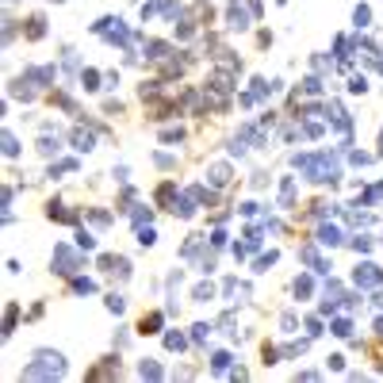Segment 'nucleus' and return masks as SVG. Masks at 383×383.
I'll use <instances>...</instances> for the list:
<instances>
[{
	"mask_svg": "<svg viewBox=\"0 0 383 383\" xmlns=\"http://www.w3.org/2000/svg\"><path fill=\"white\" fill-rule=\"evenodd\" d=\"M54 272H61V276H73V272L81 269V257L69 249V245H54V257H50Z\"/></svg>",
	"mask_w": 383,
	"mask_h": 383,
	"instance_id": "nucleus-2",
	"label": "nucleus"
},
{
	"mask_svg": "<svg viewBox=\"0 0 383 383\" xmlns=\"http://www.w3.org/2000/svg\"><path fill=\"white\" fill-rule=\"evenodd\" d=\"M333 333H337V337H349V333H353V322H349V318H337V322H333Z\"/></svg>",
	"mask_w": 383,
	"mask_h": 383,
	"instance_id": "nucleus-25",
	"label": "nucleus"
},
{
	"mask_svg": "<svg viewBox=\"0 0 383 383\" xmlns=\"http://www.w3.org/2000/svg\"><path fill=\"white\" fill-rule=\"evenodd\" d=\"M226 23H230V31H245V27H249V16H245L242 8H230Z\"/></svg>",
	"mask_w": 383,
	"mask_h": 383,
	"instance_id": "nucleus-10",
	"label": "nucleus"
},
{
	"mask_svg": "<svg viewBox=\"0 0 383 383\" xmlns=\"http://www.w3.org/2000/svg\"><path fill=\"white\" fill-rule=\"evenodd\" d=\"M165 54H169V43H146V58L149 61H165Z\"/></svg>",
	"mask_w": 383,
	"mask_h": 383,
	"instance_id": "nucleus-12",
	"label": "nucleus"
},
{
	"mask_svg": "<svg viewBox=\"0 0 383 383\" xmlns=\"http://www.w3.org/2000/svg\"><path fill=\"white\" fill-rule=\"evenodd\" d=\"M58 375H65V357L50 353V349H39L35 364L23 368V379H58Z\"/></svg>",
	"mask_w": 383,
	"mask_h": 383,
	"instance_id": "nucleus-1",
	"label": "nucleus"
},
{
	"mask_svg": "<svg viewBox=\"0 0 383 383\" xmlns=\"http://www.w3.org/2000/svg\"><path fill=\"white\" fill-rule=\"evenodd\" d=\"M291 196H295V180H284V188H280V203H291Z\"/></svg>",
	"mask_w": 383,
	"mask_h": 383,
	"instance_id": "nucleus-22",
	"label": "nucleus"
},
{
	"mask_svg": "<svg viewBox=\"0 0 383 383\" xmlns=\"http://www.w3.org/2000/svg\"><path fill=\"white\" fill-rule=\"evenodd\" d=\"M375 333H379V337H383V318H375Z\"/></svg>",
	"mask_w": 383,
	"mask_h": 383,
	"instance_id": "nucleus-38",
	"label": "nucleus"
},
{
	"mask_svg": "<svg viewBox=\"0 0 383 383\" xmlns=\"http://www.w3.org/2000/svg\"><path fill=\"white\" fill-rule=\"evenodd\" d=\"M77 245L81 249H96V238L88 234V230H77Z\"/></svg>",
	"mask_w": 383,
	"mask_h": 383,
	"instance_id": "nucleus-26",
	"label": "nucleus"
},
{
	"mask_svg": "<svg viewBox=\"0 0 383 383\" xmlns=\"http://www.w3.org/2000/svg\"><path fill=\"white\" fill-rule=\"evenodd\" d=\"M192 192V200L196 203H203V207H211V203H215V192L211 188H203V184H196V188H188Z\"/></svg>",
	"mask_w": 383,
	"mask_h": 383,
	"instance_id": "nucleus-11",
	"label": "nucleus"
},
{
	"mask_svg": "<svg viewBox=\"0 0 383 383\" xmlns=\"http://www.w3.org/2000/svg\"><path fill=\"white\" fill-rule=\"evenodd\" d=\"M23 77H27V85L46 88V85H54V81H58V69H54V65H27Z\"/></svg>",
	"mask_w": 383,
	"mask_h": 383,
	"instance_id": "nucleus-3",
	"label": "nucleus"
},
{
	"mask_svg": "<svg viewBox=\"0 0 383 383\" xmlns=\"http://www.w3.org/2000/svg\"><path fill=\"white\" fill-rule=\"evenodd\" d=\"M4 154H8V157H16V154H19V142H16V134H12V131L4 134Z\"/></svg>",
	"mask_w": 383,
	"mask_h": 383,
	"instance_id": "nucleus-24",
	"label": "nucleus"
},
{
	"mask_svg": "<svg viewBox=\"0 0 383 383\" xmlns=\"http://www.w3.org/2000/svg\"><path fill=\"white\" fill-rule=\"evenodd\" d=\"M318 242H322V245H337L341 242V230L337 226H318Z\"/></svg>",
	"mask_w": 383,
	"mask_h": 383,
	"instance_id": "nucleus-13",
	"label": "nucleus"
},
{
	"mask_svg": "<svg viewBox=\"0 0 383 383\" xmlns=\"http://www.w3.org/2000/svg\"><path fill=\"white\" fill-rule=\"evenodd\" d=\"M180 138H184L180 127H169V131H161V142H180Z\"/></svg>",
	"mask_w": 383,
	"mask_h": 383,
	"instance_id": "nucleus-29",
	"label": "nucleus"
},
{
	"mask_svg": "<svg viewBox=\"0 0 383 383\" xmlns=\"http://www.w3.org/2000/svg\"><path fill=\"white\" fill-rule=\"evenodd\" d=\"M73 291H81V295H88V291H96L92 280H73Z\"/></svg>",
	"mask_w": 383,
	"mask_h": 383,
	"instance_id": "nucleus-31",
	"label": "nucleus"
},
{
	"mask_svg": "<svg viewBox=\"0 0 383 383\" xmlns=\"http://www.w3.org/2000/svg\"><path fill=\"white\" fill-rule=\"evenodd\" d=\"M81 85H85V92H96V88H100V73L85 69V73H81Z\"/></svg>",
	"mask_w": 383,
	"mask_h": 383,
	"instance_id": "nucleus-15",
	"label": "nucleus"
},
{
	"mask_svg": "<svg viewBox=\"0 0 383 383\" xmlns=\"http://www.w3.org/2000/svg\"><path fill=\"white\" fill-rule=\"evenodd\" d=\"M154 161H157V165H161V169H173V165H176V157H169V154H157Z\"/></svg>",
	"mask_w": 383,
	"mask_h": 383,
	"instance_id": "nucleus-32",
	"label": "nucleus"
},
{
	"mask_svg": "<svg viewBox=\"0 0 383 383\" xmlns=\"http://www.w3.org/2000/svg\"><path fill=\"white\" fill-rule=\"evenodd\" d=\"M303 92H307V96L322 92V81H318V77H307V81H303Z\"/></svg>",
	"mask_w": 383,
	"mask_h": 383,
	"instance_id": "nucleus-28",
	"label": "nucleus"
},
{
	"mask_svg": "<svg viewBox=\"0 0 383 383\" xmlns=\"http://www.w3.org/2000/svg\"><path fill=\"white\" fill-rule=\"evenodd\" d=\"M207 180L215 184V188H226V184H230V165H222V161H218V165H211V169H207Z\"/></svg>",
	"mask_w": 383,
	"mask_h": 383,
	"instance_id": "nucleus-5",
	"label": "nucleus"
},
{
	"mask_svg": "<svg viewBox=\"0 0 383 383\" xmlns=\"http://www.w3.org/2000/svg\"><path fill=\"white\" fill-rule=\"evenodd\" d=\"M269 264H276V253H264V257H257V272H269Z\"/></svg>",
	"mask_w": 383,
	"mask_h": 383,
	"instance_id": "nucleus-30",
	"label": "nucleus"
},
{
	"mask_svg": "<svg viewBox=\"0 0 383 383\" xmlns=\"http://www.w3.org/2000/svg\"><path fill=\"white\" fill-rule=\"evenodd\" d=\"M379 146H383V134H379Z\"/></svg>",
	"mask_w": 383,
	"mask_h": 383,
	"instance_id": "nucleus-39",
	"label": "nucleus"
},
{
	"mask_svg": "<svg viewBox=\"0 0 383 383\" xmlns=\"http://www.w3.org/2000/svg\"><path fill=\"white\" fill-rule=\"evenodd\" d=\"M311 291H314V280L311 276H299L295 280V295H311Z\"/></svg>",
	"mask_w": 383,
	"mask_h": 383,
	"instance_id": "nucleus-20",
	"label": "nucleus"
},
{
	"mask_svg": "<svg viewBox=\"0 0 383 383\" xmlns=\"http://www.w3.org/2000/svg\"><path fill=\"white\" fill-rule=\"evenodd\" d=\"M353 280H357V287H375V284L383 280V272L375 269V264H368V261H364L357 272H353Z\"/></svg>",
	"mask_w": 383,
	"mask_h": 383,
	"instance_id": "nucleus-4",
	"label": "nucleus"
},
{
	"mask_svg": "<svg viewBox=\"0 0 383 383\" xmlns=\"http://www.w3.org/2000/svg\"><path fill=\"white\" fill-rule=\"evenodd\" d=\"M184 345H188L184 333H165V349H173V353H176V349H184Z\"/></svg>",
	"mask_w": 383,
	"mask_h": 383,
	"instance_id": "nucleus-18",
	"label": "nucleus"
},
{
	"mask_svg": "<svg viewBox=\"0 0 383 383\" xmlns=\"http://www.w3.org/2000/svg\"><path fill=\"white\" fill-rule=\"evenodd\" d=\"M96 146V138H92V131H73V149H77V154H88V149Z\"/></svg>",
	"mask_w": 383,
	"mask_h": 383,
	"instance_id": "nucleus-6",
	"label": "nucleus"
},
{
	"mask_svg": "<svg viewBox=\"0 0 383 383\" xmlns=\"http://www.w3.org/2000/svg\"><path fill=\"white\" fill-rule=\"evenodd\" d=\"M211 245H218V249H222V245H226V230H215V234H211Z\"/></svg>",
	"mask_w": 383,
	"mask_h": 383,
	"instance_id": "nucleus-36",
	"label": "nucleus"
},
{
	"mask_svg": "<svg viewBox=\"0 0 383 383\" xmlns=\"http://www.w3.org/2000/svg\"><path fill=\"white\" fill-rule=\"evenodd\" d=\"M43 23H46L43 16H31V19H27V39H43V35H46Z\"/></svg>",
	"mask_w": 383,
	"mask_h": 383,
	"instance_id": "nucleus-14",
	"label": "nucleus"
},
{
	"mask_svg": "<svg viewBox=\"0 0 383 383\" xmlns=\"http://www.w3.org/2000/svg\"><path fill=\"white\" fill-rule=\"evenodd\" d=\"M161 322H165V314H146V318H142V322H138V333H157V330H161Z\"/></svg>",
	"mask_w": 383,
	"mask_h": 383,
	"instance_id": "nucleus-7",
	"label": "nucleus"
},
{
	"mask_svg": "<svg viewBox=\"0 0 383 383\" xmlns=\"http://www.w3.org/2000/svg\"><path fill=\"white\" fill-rule=\"evenodd\" d=\"M211 295H215V287H211V284H196V291H192V299H196V303H207Z\"/></svg>",
	"mask_w": 383,
	"mask_h": 383,
	"instance_id": "nucleus-16",
	"label": "nucleus"
},
{
	"mask_svg": "<svg viewBox=\"0 0 383 383\" xmlns=\"http://www.w3.org/2000/svg\"><path fill=\"white\" fill-rule=\"evenodd\" d=\"M176 16H180V4H176V0H169V4H165V19H176Z\"/></svg>",
	"mask_w": 383,
	"mask_h": 383,
	"instance_id": "nucleus-34",
	"label": "nucleus"
},
{
	"mask_svg": "<svg viewBox=\"0 0 383 383\" xmlns=\"http://www.w3.org/2000/svg\"><path fill=\"white\" fill-rule=\"evenodd\" d=\"M207 333H211L207 322H196V326H192V341H207Z\"/></svg>",
	"mask_w": 383,
	"mask_h": 383,
	"instance_id": "nucleus-23",
	"label": "nucleus"
},
{
	"mask_svg": "<svg viewBox=\"0 0 383 383\" xmlns=\"http://www.w3.org/2000/svg\"><path fill=\"white\" fill-rule=\"evenodd\" d=\"M368 19H372V12H368V4H360V8L353 12V23H357V27H368Z\"/></svg>",
	"mask_w": 383,
	"mask_h": 383,
	"instance_id": "nucleus-21",
	"label": "nucleus"
},
{
	"mask_svg": "<svg viewBox=\"0 0 383 383\" xmlns=\"http://www.w3.org/2000/svg\"><path fill=\"white\" fill-rule=\"evenodd\" d=\"M211 368H215V372H226L230 368V353H215V357H211Z\"/></svg>",
	"mask_w": 383,
	"mask_h": 383,
	"instance_id": "nucleus-19",
	"label": "nucleus"
},
{
	"mask_svg": "<svg viewBox=\"0 0 383 383\" xmlns=\"http://www.w3.org/2000/svg\"><path fill=\"white\" fill-rule=\"evenodd\" d=\"M96 222V226H107V211H92V215H88Z\"/></svg>",
	"mask_w": 383,
	"mask_h": 383,
	"instance_id": "nucleus-35",
	"label": "nucleus"
},
{
	"mask_svg": "<svg viewBox=\"0 0 383 383\" xmlns=\"http://www.w3.org/2000/svg\"><path fill=\"white\" fill-rule=\"evenodd\" d=\"M154 242H157L154 226H142V230H138V245H154Z\"/></svg>",
	"mask_w": 383,
	"mask_h": 383,
	"instance_id": "nucleus-27",
	"label": "nucleus"
},
{
	"mask_svg": "<svg viewBox=\"0 0 383 383\" xmlns=\"http://www.w3.org/2000/svg\"><path fill=\"white\" fill-rule=\"evenodd\" d=\"M364 88H368L364 77H353V81H349V92H364Z\"/></svg>",
	"mask_w": 383,
	"mask_h": 383,
	"instance_id": "nucleus-33",
	"label": "nucleus"
},
{
	"mask_svg": "<svg viewBox=\"0 0 383 383\" xmlns=\"http://www.w3.org/2000/svg\"><path fill=\"white\" fill-rule=\"evenodd\" d=\"M107 311H111V314H123V311H127V299L111 291V295H107Z\"/></svg>",
	"mask_w": 383,
	"mask_h": 383,
	"instance_id": "nucleus-17",
	"label": "nucleus"
},
{
	"mask_svg": "<svg viewBox=\"0 0 383 383\" xmlns=\"http://www.w3.org/2000/svg\"><path fill=\"white\" fill-rule=\"evenodd\" d=\"M157 12V0H149V4H142V19H149Z\"/></svg>",
	"mask_w": 383,
	"mask_h": 383,
	"instance_id": "nucleus-37",
	"label": "nucleus"
},
{
	"mask_svg": "<svg viewBox=\"0 0 383 383\" xmlns=\"http://www.w3.org/2000/svg\"><path fill=\"white\" fill-rule=\"evenodd\" d=\"M58 4H61V0H58Z\"/></svg>",
	"mask_w": 383,
	"mask_h": 383,
	"instance_id": "nucleus-40",
	"label": "nucleus"
},
{
	"mask_svg": "<svg viewBox=\"0 0 383 383\" xmlns=\"http://www.w3.org/2000/svg\"><path fill=\"white\" fill-rule=\"evenodd\" d=\"M138 375H142V379H161V375H165V372H161V364H157V360H142V364H138Z\"/></svg>",
	"mask_w": 383,
	"mask_h": 383,
	"instance_id": "nucleus-8",
	"label": "nucleus"
},
{
	"mask_svg": "<svg viewBox=\"0 0 383 383\" xmlns=\"http://www.w3.org/2000/svg\"><path fill=\"white\" fill-rule=\"evenodd\" d=\"M58 149H61L58 134H54V138H50V134H43V138H39V154H43V157H54Z\"/></svg>",
	"mask_w": 383,
	"mask_h": 383,
	"instance_id": "nucleus-9",
	"label": "nucleus"
}]
</instances>
